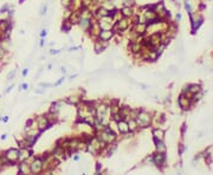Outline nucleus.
Masks as SVG:
<instances>
[{
	"mask_svg": "<svg viewBox=\"0 0 213 175\" xmlns=\"http://www.w3.org/2000/svg\"><path fill=\"white\" fill-rule=\"evenodd\" d=\"M21 88H23L24 90H26V89H27V84H23V85H21Z\"/></svg>",
	"mask_w": 213,
	"mask_h": 175,
	"instance_id": "21",
	"label": "nucleus"
},
{
	"mask_svg": "<svg viewBox=\"0 0 213 175\" xmlns=\"http://www.w3.org/2000/svg\"><path fill=\"white\" fill-rule=\"evenodd\" d=\"M79 23H81V27H82V29H86V27L90 25V23H89V20H88L86 18L83 19V20H81Z\"/></svg>",
	"mask_w": 213,
	"mask_h": 175,
	"instance_id": "13",
	"label": "nucleus"
},
{
	"mask_svg": "<svg viewBox=\"0 0 213 175\" xmlns=\"http://www.w3.org/2000/svg\"><path fill=\"white\" fill-rule=\"evenodd\" d=\"M14 73H16V71H12L9 76H7V79H11V78H13V76H14Z\"/></svg>",
	"mask_w": 213,
	"mask_h": 175,
	"instance_id": "19",
	"label": "nucleus"
},
{
	"mask_svg": "<svg viewBox=\"0 0 213 175\" xmlns=\"http://www.w3.org/2000/svg\"><path fill=\"white\" fill-rule=\"evenodd\" d=\"M136 125H137V122H136V121H134V120H132V121L128 123L129 130H134V129H136Z\"/></svg>",
	"mask_w": 213,
	"mask_h": 175,
	"instance_id": "15",
	"label": "nucleus"
},
{
	"mask_svg": "<svg viewBox=\"0 0 213 175\" xmlns=\"http://www.w3.org/2000/svg\"><path fill=\"white\" fill-rule=\"evenodd\" d=\"M62 82H63V78H62V79H59V80H58V82L56 83V85H59V84H60Z\"/></svg>",
	"mask_w": 213,
	"mask_h": 175,
	"instance_id": "22",
	"label": "nucleus"
},
{
	"mask_svg": "<svg viewBox=\"0 0 213 175\" xmlns=\"http://www.w3.org/2000/svg\"><path fill=\"white\" fill-rule=\"evenodd\" d=\"M70 98H71V100H69V102H70V103H76V102H77V100H76V98H73V97H70Z\"/></svg>",
	"mask_w": 213,
	"mask_h": 175,
	"instance_id": "20",
	"label": "nucleus"
},
{
	"mask_svg": "<svg viewBox=\"0 0 213 175\" xmlns=\"http://www.w3.org/2000/svg\"><path fill=\"white\" fill-rule=\"evenodd\" d=\"M6 26H7V23H6V21H0V27H1L3 30H5Z\"/></svg>",
	"mask_w": 213,
	"mask_h": 175,
	"instance_id": "18",
	"label": "nucleus"
},
{
	"mask_svg": "<svg viewBox=\"0 0 213 175\" xmlns=\"http://www.w3.org/2000/svg\"><path fill=\"white\" fill-rule=\"evenodd\" d=\"M154 160H155V162H156L158 164H160V163H162V162H163V160H165V155H163V154H158V155H155Z\"/></svg>",
	"mask_w": 213,
	"mask_h": 175,
	"instance_id": "12",
	"label": "nucleus"
},
{
	"mask_svg": "<svg viewBox=\"0 0 213 175\" xmlns=\"http://www.w3.org/2000/svg\"><path fill=\"white\" fill-rule=\"evenodd\" d=\"M137 117H139L137 122H139L141 125H147V124L149 123V115H148V114H146V112H141Z\"/></svg>",
	"mask_w": 213,
	"mask_h": 175,
	"instance_id": "2",
	"label": "nucleus"
},
{
	"mask_svg": "<svg viewBox=\"0 0 213 175\" xmlns=\"http://www.w3.org/2000/svg\"><path fill=\"white\" fill-rule=\"evenodd\" d=\"M115 134L111 131V130H109V129H106L103 134H102V140L103 141H105V142H111V141H114L115 140Z\"/></svg>",
	"mask_w": 213,
	"mask_h": 175,
	"instance_id": "1",
	"label": "nucleus"
},
{
	"mask_svg": "<svg viewBox=\"0 0 213 175\" xmlns=\"http://www.w3.org/2000/svg\"><path fill=\"white\" fill-rule=\"evenodd\" d=\"M119 129H120L121 133H128V131H129L128 123H126L124 121H120V122H119Z\"/></svg>",
	"mask_w": 213,
	"mask_h": 175,
	"instance_id": "6",
	"label": "nucleus"
},
{
	"mask_svg": "<svg viewBox=\"0 0 213 175\" xmlns=\"http://www.w3.org/2000/svg\"><path fill=\"white\" fill-rule=\"evenodd\" d=\"M122 14H123L124 17H130V16L133 14V10H132L130 7H124V8L122 10Z\"/></svg>",
	"mask_w": 213,
	"mask_h": 175,
	"instance_id": "10",
	"label": "nucleus"
},
{
	"mask_svg": "<svg viewBox=\"0 0 213 175\" xmlns=\"http://www.w3.org/2000/svg\"><path fill=\"white\" fill-rule=\"evenodd\" d=\"M130 47H132V50H133L134 52H137V51L140 50V45H137V44H132Z\"/></svg>",
	"mask_w": 213,
	"mask_h": 175,
	"instance_id": "17",
	"label": "nucleus"
},
{
	"mask_svg": "<svg viewBox=\"0 0 213 175\" xmlns=\"http://www.w3.org/2000/svg\"><path fill=\"white\" fill-rule=\"evenodd\" d=\"M145 30H146V25H143V24L136 26V32H137V33H143Z\"/></svg>",
	"mask_w": 213,
	"mask_h": 175,
	"instance_id": "16",
	"label": "nucleus"
},
{
	"mask_svg": "<svg viewBox=\"0 0 213 175\" xmlns=\"http://www.w3.org/2000/svg\"><path fill=\"white\" fill-rule=\"evenodd\" d=\"M97 112H98V117H103L106 112V107L105 105H99L98 109H97Z\"/></svg>",
	"mask_w": 213,
	"mask_h": 175,
	"instance_id": "8",
	"label": "nucleus"
},
{
	"mask_svg": "<svg viewBox=\"0 0 213 175\" xmlns=\"http://www.w3.org/2000/svg\"><path fill=\"white\" fill-rule=\"evenodd\" d=\"M47 127V120L46 118H42L40 120V123H39V128L40 129H45Z\"/></svg>",
	"mask_w": 213,
	"mask_h": 175,
	"instance_id": "14",
	"label": "nucleus"
},
{
	"mask_svg": "<svg viewBox=\"0 0 213 175\" xmlns=\"http://www.w3.org/2000/svg\"><path fill=\"white\" fill-rule=\"evenodd\" d=\"M97 16H98V17L104 18V17H106V16H109V12L106 11L105 8H99V10L97 11Z\"/></svg>",
	"mask_w": 213,
	"mask_h": 175,
	"instance_id": "9",
	"label": "nucleus"
},
{
	"mask_svg": "<svg viewBox=\"0 0 213 175\" xmlns=\"http://www.w3.org/2000/svg\"><path fill=\"white\" fill-rule=\"evenodd\" d=\"M153 134H154V136H155V138H159V140H162V137H163V131H162V130H159V129H155V130L153 131Z\"/></svg>",
	"mask_w": 213,
	"mask_h": 175,
	"instance_id": "11",
	"label": "nucleus"
},
{
	"mask_svg": "<svg viewBox=\"0 0 213 175\" xmlns=\"http://www.w3.org/2000/svg\"><path fill=\"white\" fill-rule=\"evenodd\" d=\"M40 169H42V162H40V160H36L31 164V170L33 173H38V171H40Z\"/></svg>",
	"mask_w": 213,
	"mask_h": 175,
	"instance_id": "5",
	"label": "nucleus"
},
{
	"mask_svg": "<svg viewBox=\"0 0 213 175\" xmlns=\"http://www.w3.org/2000/svg\"><path fill=\"white\" fill-rule=\"evenodd\" d=\"M45 34H46V31H45V30H43V31H42V36H43V37H44V36H45Z\"/></svg>",
	"mask_w": 213,
	"mask_h": 175,
	"instance_id": "23",
	"label": "nucleus"
},
{
	"mask_svg": "<svg viewBox=\"0 0 213 175\" xmlns=\"http://www.w3.org/2000/svg\"><path fill=\"white\" fill-rule=\"evenodd\" d=\"M99 37H101L102 40H105V42H106V40H109V39L113 37V31H110V30H104V31L101 32Z\"/></svg>",
	"mask_w": 213,
	"mask_h": 175,
	"instance_id": "4",
	"label": "nucleus"
},
{
	"mask_svg": "<svg viewBox=\"0 0 213 175\" xmlns=\"http://www.w3.org/2000/svg\"><path fill=\"white\" fill-rule=\"evenodd\" d=\"M6 157L10 160V161H16L18 157H19V151L17 149H10L6 154Z\"/></svg>",
	"mask_w": 213,
	"mask_h": 175,
	"instance_id": "3",
	"label": "nucleus"
},
{
	"mask_svg": "<svg viewBox=\"0 0 213 175\" xmlns=\"http://www.w3.org/2000/svg\"><path fill=\"white\" fill-rule=\"evenodd\" d=\"M127 26H128V23H127V20L126 19H122V20H120L117 24H116V26H115V29H117V30H126L127 29Z\"/></svg>",
	"mask_w": 213,
	"mask_h": 175,
	"instance_id": "7",
	"label": "nucleus"
}]
</instances>
